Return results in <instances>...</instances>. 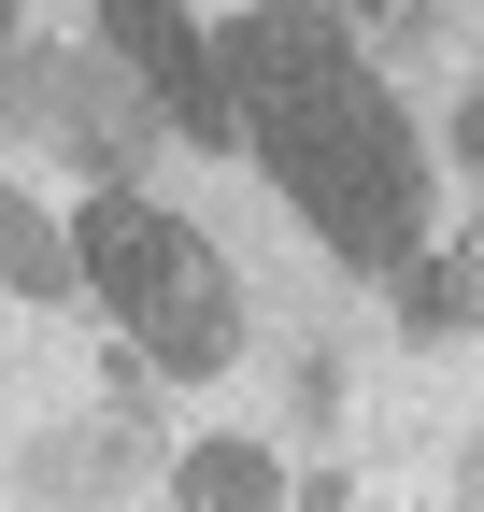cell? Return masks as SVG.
Returning a JSON list of instances; mask_svg holds the SVG:
<instances>
[{
    "label": "cell",
    "instance_id": "1",
    "mask_svg": "<svg viewBox=\"0 0 484 512\" xmlns=\"http://www.w3.org/2000/svg\"><path fill=\"white\" fill-rule=\"evenodd\" d=\"M242 143L271 157V185L299 214H314L328 256H356V271H399L413 242H428V143H413V114L385 100L371 57H328V72L271 86L257 114H242Z\"/></svg>",
    "mask_w": 484,
    "mask_h": 512
},
{
    "label": "cell",
    "instance_id": "2",
    "mask_svg": "<svg viewBox=\"0 0 484 512\" xmlns=\"http://www.w3.org/2000/svg\"><path fill=\"white\" fill-rule=\"evenodd\" d=\"M86 285L114 299V328H129L171 384H214L242 356V285H228V256L186 228V214H157L143 185H100L86 200Z\"/></svg>",
    "mask_w": 484,
    "mask_h": 512
},
{
    "label": "cell",
    "instance_id": "3",
    "mask_svg": "<svg viewBox=\"0 0 484 512\" xmlns=\"http://www.w3.org/2000/svg\"><path fill=\"white\" fill-rule=\"evenodd\" d=\"M100 43L157 86V114L186 128V143H242V86H228V57H214V29L186 0H100Z\"/></svg>",
    "mask_w": 484,
    "mask_h": 512
},
{
    "label": "cell",
    "instance_id": "4",
    "mask_svg": "<svg viewBox=\"0 0 484 512\" xmlns=\"http://www.w3.org/2000/svg\"><path fill=\"white\" fill-rule=\"evenodd\" d=\"M72 285H86V242L57 228L29 185H0V299H43V313H57Z\"/></svg>",
    "mask_w": 484,
    "mask_h": 512
},
{
    "label": "cell",
    "instance_id": "5",
    "mask_svg": "<svg viewBox=\"0 0 484 512\" xmlns=\"http://www.w3.org/2000/svg\"><path fill=\"white\" fill-rule=\"evenodd\" d=\"M171 498H186V512H285L299 484L271 470V441H186V470H171Z\"/></svg>",
    "mask_w": 484,
    "mask_h": 512
},
{
    "label": "cell",
    "instance_id": "6",
    "mask_svg": "<svg viewBox=\"0 0 484 512\" xmlns=\"http://www.w3.org/2000/svg\"><path fill=\"white\" fill-rule=\"evenodd\" d=\"M470 313H484V242H470V256H428V242H413V256H399V328H413V342H456Z\"/></svg>",
    "mask_w": 484,
    "mask_h": 512
},
{
    "label": "cell",
    "instance_id": "7",
    "mask_svg": "<svg viewBox=\"0 0 484 512\" xmlns=\"http://www.w3.org/2000/svg\"><path fill=\"white\" fill-rule=\"evenodd\" d=\"M15 484H29V498H86V484H129V413H114V427H57V441H29V456H15Z\"/></svg>",
    "mask_w": 484,
    "mask_h": 512
},
{
    "label": "cell",
    "instance_id": "8",
    "mask_svg": "<svg viewBox=\"0 0 484 512\" xmlns=\"http://www.w3.org/2000/svg\"><path fill=\"white\" fill-rule=\"evenodd\" d=\"M299 427H342V356H299Z\"/></svg>",
    "mask_w": 484,
    "mask_h": 512
},
{
    "label": "cell",
    "instance_id": "9",
    "mask_svg": "<svg viewBox=\"0 0 484 512\" xmlns=\"http://www.w3.org/2000/svg\"><path fill=\"white\" fill-rule=\"evenodd\" d=\"M456 157H470V171H484V86H470V114H456Z\"/></svg>",
    "mask_w": 484,
    "mask_h": 512
},
{
    "label": "cell",
    "instance_id": "10",
    "mask_svg": "<svg viewBox=\"0 0 484 512\" xmlns=\"http://www.w3.org/2000/svg\"><path fill=\"white\" fill-rule=\"evenodd\" d=\"M456 470H470V484H484V427H470V456H456Z\"/></svg>",
    "mask_w": 484,
    "mask_h": 512
},
{
    "label": "cell",
    "instance_id": "11",
    "mask_svg": "<svg viewBox=\"0 0 484 512\" xmlns=\"http://www.w3.org/2000/svg\"><path fill=\"white\" fill-rule=\"evenodd\" d=\"M0 43H15V0H0Z\"/></svg>",
    "mask_w": 484,
    "mask_h": 512
}]
</instances>
